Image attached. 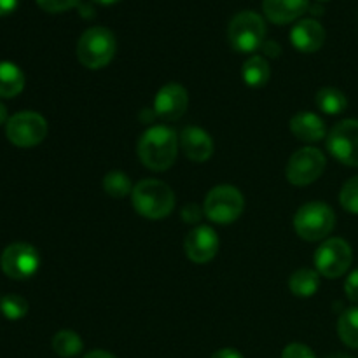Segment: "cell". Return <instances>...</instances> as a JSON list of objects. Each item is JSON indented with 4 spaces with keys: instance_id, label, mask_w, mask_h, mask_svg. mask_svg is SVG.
Listing matches in <instances>:
<instances>
[{
    "instance_id": "1",
    "label": "cell",
    "mask_w": 358,
    "mask_h": 358,
    "mask_svg": "<svg viewBox=\"0 0 358 358\" xmlns=\"http://www.w3.org/2000/svg\"><path fill=\"white\" fill-rule=\"evenodd\" d=\"M178 154V136L166 126H152L138 142V157L152 171H164L173 166Z\"/></svg>"
},
{
    "instance_id": "2",
    "label": "cell",
    "mask_w": 358,
    "mask_h": 358,
    "mask_svg": "<svg viewBox=\"0 0 358 358\" xmlns=\"http://www.w3.org/2000/svg\"><path fill=\"white\" fill-rule=\"evenodd\" d=\"M133 208L145 219L159 220L170 215L175 208V194L164 182L145 178L133 187Z\"/></svg>"
},
{
    "instance_id": "3",
    "label": "cell",
    "mask_w": 358,
    "mask_h": 358,
    "mask_svg": "<svg viewBox=\"0 0 358 358\" xmlns=\"http://www.w3.org/2000/svg\"><path fill=\"white\" fill-rule=\"evenodd\" d=\"M115 48H117V42L108 28H87L77 42V58L90 70L103 69L114 58Z\"/></svg>"
},
{
    "instance_id": "4",
    "label": "cell",
    "mask_w": 358,
    "mask_h": 358,
    "mask_svg": "<svg viewBox=\"0 0 358 358\" xmlns=\"http://www.w3.org/2000/svg\"><path fill=\"white\" fill-rule=\"evenodd\" d=\"M336 226V213L325 203H306L294 217V229L303 240L320 241L332 233Z\"/></svg>"
},
{
    "instance_id": "5",
    "label": "cell",
    "mask_w": 358,
    "mask_h": 358,
    "mask_svg": "<svg viewBox=\"0 0 358 358\" xmlns=\"http://www.w3.org/2000/svg\"><path fill=\"white\" fill-rule=\"evenodd\" d=\"M266 24L262 16L254 10H243L231 20L227 38L234 51L254 52L264 44Z\"/></svg>"
},
{
    "instance_id": "6",
    "label": "cell",
    "mask_w": 358,
    "mask_h": 358,
    "mask_svg": "<svg viewBox=\"0 0 358 358\" xmlns=\"http://www.w3.org/2000/svg\"><path fill=\"white\" fill-rule=\"evenodd\" d=\"M245 199L241 192L233 185H217L208 192L203 205V212L212 222L233 224L243 213Z\"/></svg>"
},
{
    "instance_id": "7",
    "label": "cell",
    "mask_w": 358,
    "mask_h": 358,
    "mask_svg": "<svg viewBox=\"0 0 358 358\" xmlns=\"http://www.w3.org/2000/svg\"><path fill=\"white\" fill-rule=\"evenodd\" d=\"M6 135L16 147H35L48 136V122L37 112H17L7 121Z\"/></svg>"
},
{
    "instance_id": "8",
    "label": "cell",
    "mask_w": 358,
    "mask_h": 358,
    "mask_svg": "<svg viewBox=\"0 0 358 358\" xmlns=\"http://www.w3.org/2000/svg\"><path fill=\"white\" fill-rule=\"evenodd\" d=\"M353 261V252L348 241L341 238H331L320 245L315 254V266L318 275L325 278H339L350 269Z\"/></svg>"
},
{
    "instance_id": "9",
    "label": "cell",
    "mask_w": 358,
    "mask_h": 358,
    "mask_svg": "<svg viewBox=\"0 0 358 358\" xmlns=\"http://www.w3.org/2000/svg\"><path fill=\"white\" fill-rule=\"evenodd\" d=\"M325 164H327V159H325L324 152L315 147H304L289 159L285 171L287 178L290 184L299 185V187L310 185L324 173Z\"/></svg>"
},
{
    "instance_id": "10",
    "label": "cell",
    "mask_w": 358,
    "mask_h": 358,
    "mask_svg": "<svg viewBox=\"0 0 358 358\" xmlns=\"http://www.w3.org/2000/svg\"><path fill=\"white\" fill-rule=\"evenodd\" d=\"M327 149L339 163L358 168V121L346 119L338 122L327 136Z\"/></svg>"
},
{
    "instance_id": "11",
    "label": "cell",
    "mask_w": 358,
    "mask_h": 358,
    "mask_svg": "<svg viewBox=\"0 0 358 358\" xmlns=\"http://www.w3.org/2000/svg\"><path fill=\"white\" fill-rule=\"evenodd\" d=\"M2 271L13 280H28L37 273L41 255L37 248L28 243H13L2 252L0 257Z\"/></svg>"
},
{
    "instance_id": "12",
    "label": "cell",
    "mask_w": 358,
    "mask_h": 358,
    "mask_svg": "<svg viewBox=\"0 0 358 358\" xmlns=\"http://www.w3.org/2000/svg\"><path fill=\"white\" fill-rule=\"evenodd\" d=\"M189 105V94L184 86L177 83H168L157 91L154 98V112L161 119L177 121L185 114Z\"/></svg>"
},
{
    "instance_id": "13",
    "label": "cell",
    "mask_w": 358,
    "mask_h": 358,
    "mask_svg": "<svg viewBox=\"0 0 358 358\" xmlns=\"http://www.w3.org/2000/svg\"><path fill=\"white\" fill-rule=\"evenodd\" d=\"M185 254L196 264H206L219 252V236L208 226H198L185 236Z\"/></svg>"
},
{
    "instance_id": "14",
    "label": "cell",
    "mask_w": 358,
    "mask_h": 358,
    "mask_svg": "<svg viewBox=\"0 0 358 358\" xmlns=\"http://www.w3.org/2000/svg\"><path fill=\"white\" fill-rule=\"evenodd\" d=\"M180 147L185 156L196 163H205L213 154L212 136L198 126H187L182 129Z\"/></svg>"
},
{
    "instance_id": "15",
    "label": "cell",
    "mask_w": 358,
    "mask_h": 358,
    "mask_svg": "<svg viewBox=\"0 0 358 358\" xmlns=\"http://www.w3.org/2000/svg\"><path fill=\"white\" fill-rule=\"evenodd\" d=\"M290 42L301 52H315L324 45L325 30L317 20H301L290 31Z\"/></svg>"
},
{
    "instance_id": "16",
    "label": "cell",
    "mask_w": 358,
    "mask_h": 358,
    "mask_svg": "<svg viewBox=\"0 0 358 358\" xmlns=\"http://www.w3.org/2000/svg\"><path fill=\"white\" fill-rule=\"evenodd\" d=\"M308 7V0H262L266 17L278 24L292 23L306 13Z\"/></svg>"
},
{
    "instance_id": "17",
    "label": "cell",
    "mask_w": 358,
    "mask_h": 358,
    "mask_svg": "<svg viewBox=\"0 0 358 358\" xmlns=\"http://www.w3.org/2000/svg\"><path fill=\"white\" fill-rule=\"evenodd\" d=\"M290 131L303 142H320L325 138V124L313 112H299L290 119Z\"/></svg>"
},
{
    "instance_id": "18",
    "label": "cell",
    "mask_w": 358,
    "mask_h": 358,
    "mask_svg": "<svg viewBox=\"0 0 358 358\" xmlns=\"http://www.w3.org/2000/svg\"><path fill=\"white\" fill-rule=\"evenodd\" d=\"M24 87V73L10 62H0V98H14Z\"/></svg>"
},
{
    "instance_id": "19",
    "label": "cell",
    "mask_w": 358,
    "mask_h": 358,
    "mask_svg": "<svg viewBox=\"0 0 358 358\" xmlns=\"http://www.w3.org/2000/svg\"><path fill=\"white\" fill-rule=\"evenodd\" d=\"M320 287V275L313 269H297L289 280V289L297 297H311Z\"/></svg>"
},
{
    "instance_id": "20",
    "label": "cell",
    "mask_w": 358,
    "mask_h": 358,
    "mask_svg": "<svg viewBox=\"0 0 358 358\" xmlns=\"http://www.w3.org/2000/svg\"><path fill=\"white\" fill-rule=\"evenodd\" d=\"M241 76H243V80L247 86L262 87L268 84L269 76H271V69H269V63L262 56H250L243 63Z\"/></svg>"
},
{
    "instance_id": "21",
    "label": "cell",
    "mask_w": 358,
    "mask_h": 358,
    "mask_svg": "<svg viewBox=\"0 0 358 358\" xmlns=\"http://www.w3.org/2000/svg\"><path fill=\"white\" fill-rule=\"evenodd\" d=\"M315 103L325 114L338 115L346 110V107H348V98H346V94L343 91L336 90V87H322L317 93Z\"/></svg>"
},
{
    "instance_id": "22",
    "label": "cell",
    "mask_w": 358,
    "mask_h": 358,
    "mask_svg": "<svg viewBox=\"0 0 358 358\" xmlns=\"http://www.w3.org/2000/svg\"><path fill=\"white\" fill-rule=\"evenodd\" d=\"M338 334L346 346L358 350V306L350 308L339 317Z\"/></svg>"
},
{
    "instance_id": "23",
    "label": "cell",
    "mask_w": 358,
    "mask_h": 358,
    "mask_svg": "<svg viewBox=\"0 0 358 358\" xmlns=\"http://www.w3.org/2000/svg\"><path fill=\"white\" fill-rule=\"evenodd\" d=\"M51 345L56 355H59L62 358H72L79 355L84 348L83 339H80L79 334H76L73 331H59L58 334L52 338Z\"/></svg>"
},
{
    "instance_id": "24",
    "label": "cell",
    "mask_w": 358,
    "mask_h": 358,
    "mask_svg": "<svg viewBox=\"0 0 358 358\" xmlns=\"http://www.w3.org/2000/svg\"><path fill=\"white\" fill-rule=\"evenodd\" d=\"M103 189L112 198H124L133 192L131 180H129L128 175L121 173V171H110V173L105 175Z\"/></svg>"
},
{
    "instance_id": "25",
    "label": "cell",
    "mask_w": 358,
    "mask_h": 358,
    "mask_svg": "<svg viewBox=\"0 0 358 358\" xmlns=\"http://www.w3.org/2000/svg\"><path fill=\"white\" fill-rule=\"evenodd\" d=\"M0 311L7 320H21L28 313V303L21 296L10 294L0 301Z\"/></svg>"
},
{
    "instance_id": "26",
    "label": "cell",
    "mask_w": 358,
    "mask_h": 358,
    "mask_svg": "<svg viewBox=\"0 0 358 358\" xmlns=\"http://www.w3.org/2000/svg\"><path fill=\"white\" fill-rule=\"evenodd\" d=\"M339 203H341V206L346 212L358 215V177L350 178L343 185L341 194H339Z\"/></svg>"
},
{
    "instance_id": "27",
    "label": "cell",
    "mask_w": 358,
    "mask_h": 358,
    "mask_svg": "<svg viewBox=\"0 0 358 358\" xmlns=\"http://www.w3.org/2000/svg\"><path fill=\"white\" fill-rule=\"evenodd\" d=\"M35 2L45 13H65L79 6L80 0H35Z\"/></svg>"
},
{
    "instance_id": "28",
    "label": "cell",
    "mask_w": 358,
    "mask_h": 358,
    "mask_svg": "<svg viewBox=\"0 0 358 358\" xmlns=\"http://www.w3.org/2000/svg\"><path fill=\"white\" fill-rule=\"evenodd\" d=\"M282 358H317V357H315V353L311 352L306 345L292 343V345H289L285 350H283Z\"/></svg>"
},
{
    "instance_id": "29",
    "label": "cell",
    "mask_w": 358,
    "mask_h": 358,
    "mask_svg": "<svg viewBox=\"0 0 358 358\" xmlns=\"http://www.w3.org/2000/svg\"><path fill=\"white\" fill-rule=\"evenodd\" d=\"M345 292L352 303L358 304V269L352 273L345 282Z\"/></svg>"
},
{
    "instance_id": "30",
    "label": "cell",
    "mask_w": 358,
    "mask_h": 358,
    "mask_svg": "<svg viewBox=\"0 0 358 358\" xmlns=\"http://www.w3.org/2000/svg\"><path fill=\"white\" fill-rule=\"evenodd\" d=\"M17 7V0H0V16H7Z\"/></svg>"
},
{
    "instance_id": "31",
    "label": "cell",
    "mask_w": 358,
    "mask_h": 358,
    "mask_svg": "<svg viewBox=\"0 0 358 358\" xmlns=\"http://www.w3.org/2000/svg\"><path fill=\"white\" fill-rule=\"evenodd\" d=\"M212 358H243V355H241L240 352H236V350L224 348V350H219V352L213 353Z\"/></svg>"
},
{
    "instance_id": "32",
    "label": "cell",
    "mask_w": 358,
    "mask_h": 358,
    "mask_svg": "<svg viewBox=\"0 0 358 358\" xmlns=\"http://www.w3.org/2000/svg\"><path fill=\"white\" fill-rule=\"evenodd\" d=\"M84 358H115V357L112 355V353L103 352V350H94V352L87 353V355Z\"/></svg>"
},
{
    "instance_id": "33",
    "label": "cell",
    "mask_w": 358,
    "mask_h": 358,
    "mask_svg": "<svg viewBox=\"0 0 358 358\" xmlns=\"http://www.w3.org/2000/svg\"><path fill=\"white\" fill-rule=\"evenodd\" d=\"M7 121H9V119H7V108L6 105L0 103V126L7 124Z\"/></svg>"
},
{
    "instance_id": "34",
    "label": "cell",
    "mask_w": 358,
    "mask_h": 358,
    "mask_svg": "<svg viewBox=\"0 0 358 358\" xmlns=\"http://www.w3.org/2000/svg\"><path fill=\"white\" fill-rule=\"evenodd\" d=\"M94 3H100V6H112V3L119 2V0H93Z\"/></svg>"
},
{
    "instance_id": "35",
    "label": "cell",
    "mask_w": 358,
    "mask_h": 358,
    "mask_svg": "<svg viewBox=\"0 0 358 358\" xmlns=\"http://www.w3.org/2000/svg\"><path fill=\"white\" fill-rule=\"evenodd\" d=\"M331 358H353V357H348V355H334V357H331Z\"/></svg>"
},
{
    "instance_id": "36",
    "label": "cell",
    "mask_w": 358,
    "mask_h": 358,
    "mask_svg": "<svg viewBox=\"0 0 358 358\" xmlns=\"http://www.w3.org/2000/svg\"><path fill=\"white\" fill-rule=\"evenodd\" d=\"M322 2H324V0H322Z\"/></svg>"
}]
</instances>
